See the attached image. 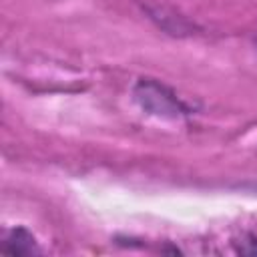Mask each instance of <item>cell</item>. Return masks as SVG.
Segmentation results:
<instances>
[{
  "instance_id": "cell-1",
  "label": "cell",
  "mask_w": 257,
  "mask_h": 257,
  "mask_svg": "<svg viewBox=\"0 0 257 257\" xmlns=\"http://www.w3.org/2000/svg\"><path fill=\"white\" fill-rule=\"evenodd\" d=\"M133 98L145 112L159 118L177 120L189 114V106L169 86L153 78L137 80V84L133 86Z\"/></svg>"
},
{
  "instance_id": "cell-2",
  "label": "cell",
  "mask_w": 257,
  "mask_h": 257,
  "mask_svg": "<svg viewBox=\"0 0 257 257\" xmlns=\"http://www.w3.org/2000/svg\"><path fill=\"white\" fill-rule=\"evenodd\" d=\"M147 12H149V16L163 28V30H167V32H171V34H189L191 30H193V24L191 22H187L185 20V16H179L177 12H173L171 8H167V6H159V4H147V6H143Z\"/></svg>"
},
{
  "instance_id": "cell-3",
  "label": "cell",
  "mask_w": 257,
  "mask_h": 257,
  "mask_svg": "<svg viewBox=\"0 0 257 257\" xmlns=\"http://www.w3.org/2000/svg\"><path fill=\"white\" fill-rule=\"evenodd\" d=\"M2 253H8V255H32V253H38L36 239L24 227H16V229L8 231V235L4 237Z\"/></svg>"
}]
</instances>
